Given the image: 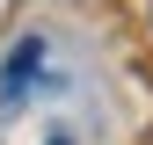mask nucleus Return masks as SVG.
<instances>
[{
  "mask_svg": "<svg viewBox=\"0 0 153 145\" xmlns=\"http://www.w3.org/2000/svg\"><path fill=\"white\" fill-rule=\"evenodd\" d=\"M44 51H51L44 36H22V44L7 51V72H0V102H7V109L22 102V87L36 80V72H44Z\"/></svg>",
  "mask_w": 153,
  "mask_h": 145,
  "instance_id": "nucleus-1",
  "label": "nucleus"
},
{
  "mask_svg": "<svg viewBox=\"0 0 153 145\" xmlns=\"http://www.w3.org/2000/svg\"><path fill=\"white\" fill-rule=\"evenodd\" d=\"M51 145H73V138H51Z\"/></svg>",
  "mask_w": 153,
  "mask_h": 145,
  "instance_id": "nucleus-2",
  "label": "nucleus"
}]
</instances>
